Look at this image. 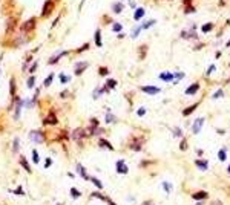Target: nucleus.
<instances>
[{
    "label": "nucleus",
    "instance_id": "45",
    "mask_svg": "<svg viewBox=\"0 0 230 205\" xmlns=\"http://www.w3.org/2000/svg\"><path fill=\"white\" fill-rule=\"evenodd\" d=\"M180 148H181V150H186V148H187V142H186V141H181Z\"/></svg>",
    "mask_w": 230,
    "mask_h": 205
},
{
    "label": "nucleus",
    "instance_id": "40",
    "mask_svg": "<svg viewBox=\"0 0 230 205\" xmlns=\"http://www.w3.org/2000/svg\"><path fill=\"white\" fill-rule=\"evenodd\" d=\"M92 196H94V198H98V199H101V201H108V198H104L103 194H98V193H92Z\"/></svg>",
    "mask_w": 230,
    "mask_h": 205
},
{
    "label": "nucleus",
    "instance_id": "51",
    "mask_svg": "<svg viewBox=\"0 0 230 205\" xmlns=\"http://www.w3.org/2000/svg\"><path fill=\"white\" fill-rule=\"evenodd\" d=\"M173 133H175L176 136H180V135H181V130H180V129H175V130H173Z\"/></svg>",
    "mask_w": 230,
    "mask_h": 205
},
{
    "label": "nucleus",
    "instance_id": "44",
    "mask_svg": "<svg viewBox=\"0 0 230 205\" xmlns=\"http://www.w3.org/2000/svg\"><path fill=\"white\" fill-rule=\"evenodd\" d=\"M51 165H52V159H51V158H48L46 161H45V167H46V168H49Z\"/></svg>",
    "mask_w": 230,
    "mask_h": 205
},
{
    "label": "nucleus",
    "instance_id": "25",
    "mask_svg": "<svg viewBox=\"0 0 230 205\" xmlns=\"http://www.w3.org/2000/svg\"><path fill=\"white\" fill-rule=\"evenodd\" d=\"M52 78H54V74H49V75L46 77V80H45V87H49V86L52 84Z\"/></svg>",
    "mask_w": 230,
    "mask_h": 205
},
{
    "label": "nucleus",
    "instance_id": "54",
    "mask_svg": "<svg viewBox=\"0 0 230 205\" xmlns=\"http://www.w3.org/2000/svg\"><path fill=\"white\" fill-rule=\"evenodd\" d=\"M197 205H204V204H202V201H198V204Z\"/></svg>",
    "mask_w": 230,
    "mask_h": 205
},
{
    "label": "nucleus",
    "instance_id": "24",
    "mask_svg": "<svg viewBox=\"0 0 230 205\" xmlns=\"http://www.w3.org/2000/svg\"><path fill=\"white\" fill-rule=\"evenodd\" d=\"M141 141H143V139H140V141H134V142L130 144V148H134V150H140V148H141Z\"/></svg>",
    "mask_w": 230,
    "mask_h": 205
},
{
    "label": "nucleus",
    "instance_id": "11",
    "mask_svg": "<svg viewBox=\"0 0 230 205\" xmlns=\"http://www.w3.org/2000/svg\"><path fill=\"white\" fill-rule=\"evenodd\" d=\"M66 54H68V51H63V52H58V54H57V55H54V57H51V58H49V61H48V63H49V64H55V63H57V61H58V60H60L61 57H65Z\"/></svg>",
    "mask_w": 230,
    "mask_h": 205
},
{
    "label": "nucleus",
    "instance_id": "37",
    "mask_svg": "<svg viewBox=\"0 0 230 205\" xmlns=\"http://www.w3.org/2000/svg\"><path fill=\"white\" fill-rule=\"evenodd\" d=\"M69 80H71V78H69L68 75H65V74H60V83H68Z\"/></svg>",
    "mask_w": 230,
    "mask_h": 205
},
{
    "label": "nucleus",
    "instance_id": "2",
    "mask_svg": "<svg viewBox=\"0 0 230 205\" xmlns=\"http://www.w3.org/2000/svg\"><path fill=\"white\" fill-rule=\"evenodd\" d=\"M35 23H37V19L35 17H31V19H28L23 25H22V32L25 34V32H31V31H34L35 29Z\"/></svg>",
    "mask_w": 230,
    "mask_h": 205
},
{
    "label": "nucleus",
    "instance_id": "4",
    "mask_svg": "<svg viewBox=\"0 0 230 205\" xmlns=\"http://www.w3.org/2000/svg\"><path fill=\"white\" fill-rule=\"evenodd\" d=\"M84 136H86V130H84L83 127L75 129V130L72 132V135H71V138H72L74 141H82Z\"/></svg>",
    "mask_w": 230,
    "mask_h": 205
},
{
    "label": "nucleus",
    "instance_id": "26",
    "mask_svg": "<svg viewBox=\"0 0 230 205\" xmlns=\"http://www.w3.org/2000/svg\"><path fill=\"white\" fill-rule=\"evenodd\" d=\"M9 89H11V91H9V92H11V95L14 96V95H15V80H14V78L9 81Z\"/></svg>",
    "mask_w": 230,
    "mask_h": 205
},
{
    "label": "nucleus",
    "instance_id": "38",
    "mask_svg": "<svg viewBox=\"0 0 230 205\" xmlns=\"http://www.w3.org/2000/svg\"><path fill=\"white\" fill-rule=\"evenodd\" d=\"M98 74H100L101 77H106V75L109 74V69H106V67H101V69L98 70Z\"/></svg>",
    "mask_w": 230,
    "mask_h": 205
},
{
    "label": "nucleus",
    "instance_id": "31",
    "mask_svg": "<svg viewBox=\"0 0 230 205\" xmlns=\"http://www.w3.org/2000/svg\"><path fill=\"white\" fill-rule=\"evenodd\" d=\"M218 158L221 159V161H226L227 155H226V150H224V148H221V150H219V153H218Z\"/></svg>",
    "mask_w": 230,
    "mask_h": 205
},
{
    "label": "nucleus",
    "instance_id": "46",
    "mask_svg": "<svg viewBox=\"0 0 230 205\" xmlns=\"http://www.w3.org/2000/svg\"><path fill=\"white\" fill-rule=\"evenodd\" d=\"M37 66H39V63H32V66L29 67V72H35V69H37Z\"/></svg>",
    "mask_w": 230,
    "mask_h": 205
},
{
    "label": "nucleus",
    "instance_id": "35",
    "mask_svg": "<svg viewBox=\"0 0 230 205\" xmlns=\"http://www.w3.org/2000/svg\"><path fill=\"white\" fill-rule=\"evenodd\" d=\"M71 196H72V198H80L82 193L78 190H75V188H71Z\"/></svg>",
    "mask_w": 230,
    "mask_h": 205
},
{
    "label": "nucleus",
    "instance_id": "42",
    "mask_svg": "<svg viewBox=\"0 0 230 205\" xmlns=\"http://www.w3.org/2000/svg\"><path fill=\"white\" fill-rule=\"evenodd\" d=\"M144 113H146V109H144V107H140V109H138V112H137L138 117H144Z\"/></svg>",
    "mask_w": 230,
    "mask_h": 205
},
{
    "label": "nucleus",
    "instance_id": "52",
    "mask_svg": "<svg viewBox=\"0 0 230 205\" xmlns=\"http://www.w3.org/2000/svg\"><path fill=\"white\" fill-rule=\"evenodd\" d=\"M108 204H109V205H115V202H114V201H111V199H108Z\"/></svg>",
    "mask_w": 230,
    "mask_h": 205
},
{
    "label": "nucleus",
    "instance_id": "22",
    "mask_svg": "<svg viewBox=\"0 0 230 205\" xmlns=\"http://www.w3.org/2000/svg\"><path fill=\"white\" fill-rule=\"evenodd\" d=\"M112 31L120 34V32L123 31V25H121V23H114V25H112Z\"/></svg>",
    "mask_w": 230,
    "mask_h": 205
},
{
    "label": "nucleus",
    "instance_id": "41",
    "mask_svg": "<svg viewBox=\"0 0 230 205\" xmlns=\"http://www.w3.org/2000/svg\"><path fill=\"white\" fill-rule=\"evenodd\" d=\"M223 95H224V92H223V91H218V92H215V93H213V96H212V98H213V100H216V98L223 96Z\"/></svg>",
    "mask_w": 230,
    "mask_h": 205
},
{
    "label": "nucleus",
    "instance_id": "53",
    "mask_svg": "<svg viewBox=\"0 0 230 205\" xmlns=\"http://www.w3.org/2000/svg\"><path fill=\"white\" fill-rule=\"evenodd\" d=\"M141 205H154L152 202H144V204H141Z\"/></svg>",
    "mask_w": 230,
    "mask_h": 205
},
{
    "label": "nucleus",
    "instance_id": "15",
    "mask_svg": "<svg viewBox=\"0 0 230 205\" xmlns=\"http://www.w3.org/2000/svg\"><path fill=\"white\" fill-rule=\"evenodd\" d=\"M192 198L195 199V201H204V199H207V198H209V194H207L206 191H198V193L193 194Z\"/></svg>",
    "mask_w": 230,
    "mask_h": 205
},
{
    "label": "nucleus",
    "instance_id": "3",
    "mask_svg": "<svg viewBox=\"0 0 230 205\" xmlns=\"http://www.w3.org/2000/svg\"><path fill=\"white\" fill-rule=\"evenodd\" d=\"M29 139L32 142H37V144H41V142H45V135H43L41 130H32L29 133Z\"/></svg>",
    "mask_w": 230,
    "mask_h": 205
},
{
    "label": "nucleus",
    "instance_id": "33",
    "mask_svg": "<svg viewBox=\"0 0 230 205\" xmlns=\"http://www.w3.org/2000/svg\"><path fill=\"white\" fill-rule=\"evenodd\" d=\"M212 28H213V23H206L204 26H202V32H209Z\"/></svg>",
    "mask_w": 230,
    "mask_h": 205
},
{
    "label": "nucleus",
    "instance_id": "20",
    "mask_svg": "<svg viewBox=\"0 0 230 205\" xmlns=\"http://www.w3.org/2000/svg\"><path fill=\"white\" fill-rule=\"evenodd\" d=\"M98 146H100V147H108L109 150H114L112 144H109V142L106 141V139H101V138H100V141H98Z\"/></svg>",
    "mask_w": 230,
    "mask_h": 205
},
{
    "label": "nucleus",
    "instance_id": "16",
    "mask_svg": "<svg viewBox=\"0 0 230 205\" xmlns=\"http://www.w3.org/2000/svg\"><path fill=\"white\" fill-rule=\"evenodd\" d=\"M115 86H117V81H115V80H108L106 86L103 87V92H109V89H114Z\"/></svg>",
    "mask_w": 230,
    "mask_h": 205
},
{
    "label": "nucleus",
    "instance_id": "32",
    "mask_svg": "<svg viewBox=\"0 0 230 205\" xmlns=\"http://www.w3.org/2000/svg\"><path fill=\"white\" fill-rule=\"evenodd\" d=\"M115 121H117V120H115V117H114V115L112 113H108V115H106V122H115Z\"/></svg>",
    "mask_w": 230,
    "mask_h": 205
},
{
    "label": "nucleus",
    "instance_id": "8",
    "mask_svg": "<svg viewBox=\"0 0 230 205\" xmlns=\"http://www.w3.org/2000/svg\"><path fill=\"white\" fill-rule=\"evenodd\" d=\"M204 124V118H198L195 122H193V127H192V132L193 133H199L201 132V127Z\"/></svg>",
    "mask_w": 230,
    "mask_h": 205
},
{
    "label": "nucleus",
    "instance_id": "1",
    "mask_svg": "<svg viewBox=\"0 0 230 205\" xmlns=\"http://www.w3.org/2000/svg\"><path fill=\"white\" fill-rule=\"evenodd\" d=\"M54 8H55V2L54 0H46L45 3H43V9H41V17L43 19H46V17H49L52 14V11H54Z\"/></svg>",
    "mask_w": 230,
    "mask_h": 205
},
{
    "label": "nucleus",
    "instance_id": "17",
    "mask_svg": "<svg viewBox=\"0 0 230 205\" xmlns=\"http://www.w3.org/2000/svg\"><path fill=\"white\" fill-rule=\"evenodd\" d=\"M160 78L163 80V81L169 83V81H172V80H173V74H170V72H163V74H160Z\"/></svg>",
    "mask_w": 230,
    "mask_h": 205
},
{
    "label": "nucleus",
    "instance_id": "5",
    "mask_svg": "<svg viewBox=\"0 0 230 205\" xmlns=\"http://www.w3.org/2000/svg\"><path fill=\"white\" fill-rule=\"evenodd\" d=\"M87 64L86 61H80V63H77V66H75V69H74V75H82L84 70L87 69Z\"/></svg>",
    "mask_w": 230,
    "mask_h": 205
},
{
    "label": "nucleus",
    "instance_id": "19",
    "mask_svg": "<svg viewBox=\"0 0 230 205\" xmlns=\"http://www.w3.org/2000/svg\"><path fill=\"white\" fill-rule=\"evenodd\" d=\"M197 107H198V103H195V104H192V106H190V107H187V109H184V110H183V115H184V117H189V115H190V113H192L193 110H195Z\"/></svg>",
    "mask_w": 230,
    "mask_h": 205
},
{
    "label": "nucleus",
    "instance_id": "55",
    "mask_svg": "<svg viewBox=\"0 0 230 205\" xmlns=\"http://www.w3.org/2000/svg\"><path fill=\"white\" fill-rule=\"evenodd\" d=\"M227 170H229V173H230V165H229V168H227Z\"/></svg>",
    "mask_w": 230,
    "mask_h": 205
},
{
    "label": "nucleus",
    "instance_id": "30",
    "mask_svg": "<svg viewBox=\"0 0 230 205\" xmlns=\"http://www.w3.org/2000/svg\"><path fill=\"white\" fill-rule=\"evenodd\" d=\"M91 181L95 184V187H98V190H101L103 188V184H101V181H98L97 177H91Z\"/></svg>",
    "mask_w": 230,
    "mask_h": 205
},
{
    "label": "nucleus",
    "instance_id": "39",
    "mask_svg": "<svg viewBox=\"0 0 230 205\" xmlns=\"http://www.w3.org/2000/svg\"><path fill=\"white\" fill-rule=\"evenodd\" d=\"M101 93H103V89H98V87H97V89H95V92H94V98H98Z\"/></svg>",
    "mask_w": 230,
    "mask_h": 205
},
{
    "label": "nucleus",
    "instance_id": "18",
    "mask_svg": "<svg viewBox=\"0 0 230 205\" xmlns=\"http://www.w3.org/2000/svg\"><path fill=\"white\" fill-rule=\"evenodd\" d=\"M43 122H45V124H52V126H55V124H57V118H55V115H54V113H49V117H48L45 121H43Z\"/></svg>",
    "mask_w": 230,
    "mask_h": 205
},
{
    "label": "nucleus",
    "instance_id": "10",
    "mask_svg": "<svg viewBox=\"0 0 230 205\" xmlns=\"http://www.w3.org/2000/svg\"><path fill=\"white\" fill-rule=\"evenodd\" d=\"M94 41H95V44H97L98 48L103 46V41H101V29H97V31H95V34H94Z\"/></svg>",
    "mask_w": 230,
    "mask_h": 205
},
{
    "label": "nucleus",
    "instance_id": "43",
    "mask_svg": "<svg viewBox=\"0 0 230 205\" xmlns=\"http://www.w3.org/2000/svg\"><path fill=\"white\" fill-rule=\"evenodd\" d=\"M183 77H184L183 72H176V74H173V78H176V80H181Z\"/></svg>",
    "mask_w": 230,
    "mask_h": 205
},
{
    "label": "nucleus",
    "instance_id": "36",
    "mask_svg": "<svg viewBox=\"0 0 230 205\" xmlns=\"http://www.w3.org/2000/svg\"><path fill=\"white\" fill-rule=\"evenodd\" d=\"M34 83H35V78H34V77H29V78H28V83H26V86H28L29 89H32V87H34Z\"/></svg>",
    "mask_w": 230,
    "mask_h": 205
},
{
    "label": "nucleus",
    "instance_id": "27",
    "mask_svg": "<svg viewBox=\"0 0 230 205\" xmlns=\"http://www.w3.org/2000/svg\"><path fill=\"white\" fill-rule=\"evenodd\" d=\"M161 185H163V188H164V190H166L167 193H170V191H172V188H173V187H172V184H169V182H166V181H164V182H163Z\"/></svg>",
    "mask_w": 230,
    "mask_h": 205
},
{
    "label": "nucleus",
    "instance_id": "47",
    "mask_svg": "<svg viewBox=\"0 0 230 205\" xmlns=\"http://www.w3.org/2000/svg\"><path fill=\"white\" fill-rule=\"evenodd\" d=\"M14 151H19V139H14Z\"/></svg>",
    "mask_w": 230,
    "mask_h": 205
},
{
    "label": "nucleus",
    "instance_id": "56",
    "mask_svg": "<svg viewBox=\"0 0 230 205\" xmlns=\"http://www.w3.org/2000/svg\"><path fill=\"white\" fill-rule=\"evenodd\" d=\"M57 205H63V204H57Z\"/></svg>",
    "mask_w": 230,
    "mask_h": 205
},
{
    "label": "nucleus",
    "instance_id": "7",
    "mask_svg": "<svg viewBox=\"0 0 230 205\" xmlns=\"http://www.w3.org/2000/svg\"><path fill=\"white\" fill-rule=\"evenodd\" d=\"M127 172H129V168H127V165L124 164V161H118V162H117V173H120V175H127Z\"/></svg>",
    "mask_w": 230,
    "mask_h": 205
},
{
    "label": "nucleus",
    "instance_id": "28",
    "mask_svg": "<svg viewBox=\"0 0 230 205\" xmlns=\"http://www.w3.org/2000/svg\"><path fill=\"white\" fill-rule=\"evenodd\" d=\"M32 161H34V164H39V161H40V156L37 153V150H32Z\"/></svg>",
    "mask_w": 230,
    "mask_h": 205
},
{
    "label": "nucleus",
    "instance_id": "6",
    "mask_svg": "<svg viewBox=\"0 0 230 205\" xmlns=\"http://www.w3.org/2000/svg\"><path fill=\"white\" fill-rule=\"evenodd\" d=\"M141 91H143L144 93H147V95H156V93H160L161 89H158L155 86H143V87H141Z\"/></svg>",
    "mask_w": 230,
    "mask_h": 205
},
{
    "label": "nucleus",
    "instance_id": "23",
    "mask_svg": "<svg viewBox=\"0 0 230 205\" xmlns=\"http://www.w3.org/2000/svg\"><path fill=\"white\" fill-rule=\"evenodd\" d=\"M155 23H156L155 20H149V22H146V23H143V25H141V29H149L150 26H154Z\"/></svg>",
    "mask_w": 230,
    "mask_h": 205
},
{
    "label": "nucleus",
    "instance_id": "29",
    "mask_svg": "<svg viewBox=\"0 0 230 205\" xmlns=\"http://www.w3.org/2000/svg\"><path fill=\"white\" fill-rule=\"evenodd\" d=\"M140 32H141V26H138V28H135L134 31H132V34H130V37L132 38H137L138 35H140Z\"/></svg>",
    "mask_w": 230,
    "mask_h": 205
},
{
    "label": "nucleus",
    "instance_id": "13",
    "mask_svg": "<svg viewBox=\"0 0 230 205\" xmlns=\"http://www.w3.org/2000/svg\"><path fill=\"white\" fill-rule=\"evenodd\" d=\"M144 8H137L135 12H134V20H141L144 17Z\"/></svg>",
    "mask_w": 230,
    "mask_h": 205
},
{
    "label": "nucleus",
    "instance_id": "49",
    "mask_svg": "<svg viewBox=\"0 0 230 205\" xmlns=\"http://www.w3.org/2000/svg\"><path fill=\"white\" fill-rule=\"evenodd\" d=\"M213 70H215V66H213V64H212V66H210V67L207 69V75H210L212 72H213Z\"/></svg>",
    "mask_w": 230,
    "mask_h": 205
},
{
    "label": "nucleus",
    "instance_id": "48",
    "mask_svg": "<svg viewBox=\"0 0 230 205\" xmlns=\"http://www.w3.org/2000/svg\"><path fill=\"white\" fill-rule=\"evenodd\" d=\"M193 11H195V8H193V6H187L184 9V12H193Z\"/></svg>",
    "mask_w": 230,
    "mask_h": 205
},
{
    "label": "nucleus",
    "instance_id": "14",
    "mask_svg": "<svg viewBox=\"0 0 230 205\" xmlns=\"http://www.w3.org/2000/svg\"><path fill=\"white\" fill-rule=\"evenodd\" d=\"M195 164H197V167L199 168V170H202V172H206L207 168H209V164H207V161H202V159H197V161H195Z\"/></svg>",
    "mask_w": 230,
    "mask_h": 205
},
{
    "label": "nucleus",
    "instance_id": "34",
    "mask_svg": "<svg viewBox=\"0 0 230 205\" xmlns=\"http://www.w3.org/2000/svg\"><path fill=\"white\" fill-rule=\"evenodd\" d=\"M87 49H89V43H84V44H82V46L77 49V52H78V54H80V52H83V51H87Z\"/></svg>",
    "mask_w": 230,
    "mask_h": 205
},
{
    "label": "nucleus",
    "instance_id": "12",
    "mask_svg": "<svg viewBox=\"0 0 230 205\" xmlns=\"http://www.w3.org/2000/svg\"><path fill=\"white\" fill-rule=\"evenodd\" d=\"M123 9H124V5H123L121 2H115V3H112V11H114L115 14H121Z\"/></svg>",
    "mask_w": 230,
    "mask_h": 205
},
{
    "label": "nucleus",
    "instance_id": "57",
    "mask_svg": "<svg viewBox=\"0 0 230 205\" xmlns=\"http://www.w3.org/2000/svg\"><path fill=\"white\" fill-rule=\"evenodd\" d=\"M229 81H230V80H229Z\"/></svg>",
    "mask_w": 230,
    "mask_h": 205
},
{
    "label": "nucleus",
    "instance_id": "21",
    "mask_svg": "<svg viewBox=\"0 0 230 205\" xmlns=\"http://www.w3.org/2000/svg\"><path fill=\"white\" fill-rule=\"evenodd\" d=\"M20 164H22V167L25 168L28 173H31V167H29V164H28V161H26L25 158H20Z\"/></svg>",
    "mask_w": 230,
    "mask_h": 205
},
{
    "label": "nucleus",
    "instance_id": "50",
    "mask_svg": "<svg viewBox=\"0 0 230 205\" xmlns=\"http://www.w3.org/2000/svg\"><path fill=\"white\" fill-rule=\"evenodd\" d=\"M129 6L132 8V9H137V3H135V2H130V3H129Z\"/></svg>",
    "mask_w": 230,
    "mask_h": 205
},
{
    "label": "nucleus",
    "instance_id": "9",
    "mask_svg": "<svg viewBox=\"0 0 230 205\" xmlns=\"http://www.w3.org/2000/svg\"><path fill=\"white\" fill-rule=\"evenodd\" d=\"M199 91V84L198 83H193L187 87V91H186V95H195L197 92Z\"/></svg>",
    "mask_w": 230,
    "mask_h": 205
}]
</instances>
